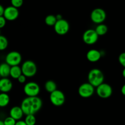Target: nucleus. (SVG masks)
Wrapping results in <instances>:
<instances>
[{
  "mask_svg": "<svg viewBox=\"0 0 125 125\" xmlns=\"http://www.w3.org/2000/svg\"><path fill=\"white\" fill-rule=\"evenodd\" d=\"M12 83L9 78H1L0 80V91L2 93H6L10 91L12 89Z\"/></svg>",
  "mask_w": 125,
  "mask_h": 125,
  "instance_id": "ddd939ff",
  "label": "nucleus"
},
{
  "mask_svg": "<svg viewBox=\"0 0 125 125\" xmlns=\"http://www.w3.org/2000/svg\"><path fill=\"white\" fill-rule=\"evenodd\" d=\"M45 90H46L48 92L51 94V93L53 92L54 91L57 90V85H56V83H55L54 81L51 80H49L45 83Z\"/></svg>",
  "mask_w": 125,
  "mask_h": 125,
  "instance_id": "a211bd4d",
  "label": "nucleus"
},
{
  "mask_svg": "<svg viewBox=\"0 0 125 125\" xmlns=\"http://www.w3.org/2000/svg\"><path fill=\"white\" fill-rule=\"evenodd\" d=\"M4 11H5V8H4V7L2 6V5H1V6H0V17L4 15Z\"/></svg>",
  "mask_w": 125,
  "mask_h": 125,
  "instance_id": "c85d7f7f",
  "label": "nucleus"
},
{
  "mask_svg": "<svg viewBox=\"0 0 125 125\" xmlns=\"http://www.w3.org/2000/svg\"><path fill=\"white\" fill-rule=\"evenodd\" d=\"M54 31L56 32V34H57L58 35H65L69 31V23L65 19L57 20L56 24L54 26Z\"/></svg>",
  "mask_w": 125,
  "mask_h": 125,
  "instance_id": "9b49d317",
  "label": "nucleus"
},
{
  "mask_svg": "<svg viewBox=\"0 0 125 125\" xmlns=\"http://www.w3.org/2000/svg\"><path fill=\"white\" fill-rule=\"evenodd\" d=\"M5 60L6 63L9 65L10 67L19 65L22 60L21 55L17 51H11L6 55Z\"/></svg>",
  "mask_w": 125,
  "mask_h": 125,
  "instance_id": "9d476101",
  "label": "nucleus"
},
{
  "mask_svg": "<svg viewBox=\"0 0 125 125\" xmlns=\"http://www.w3.org/2000/svg\"><path fill=\"white\" fill-rule=\"evenodd\" d=\"M11 4L12 6L18 9L21 7L23 4V0H11Z\"/></svg>",
  "mask_w": 125,
  "mask_h": 125,
  "instance_id": "393cba45",
  "label": "nucleus"
},
{
  "mask_svg": "<svg viewBox=\"0 0 125 125\" xmlns=\"http://www.w3.org/2000/svg\"><path fill=\"white\" fill-rule=\"evenodd\" d=\"M96 92L98 96L101 98L107 99L112 95L113 90L109 84L103 83L96 87Z\"/></svg>",
  "mask_w": 125,
  "mask_h": 125,
  "instance_id": "423d86ee",
  "label": "nucleus"
},
{
  "mask_svg": "<svg viewBox=\"0 0 125 125\" xmlns=\"http://www.w3.org/2000/svg\"><path fill=\"white\" fill-rule=\"evenodd\" d=\"M121 92L124 96H125V84L122 86V89H121Z\"/></svg>",
  "mask_w": 125,
  "mask_h": 125,
  "instance_id": "7c9ffc66",
  "label": "nucleus"
},
{
  "mask_svg": "<svg viewBox=\"0 0 125 125\" xmlns=\"http://www.w3.org/2000/svg\"><path fill=\"white\" fill-rule=\"evenodd\" d=\"M122 75H123V76L125 78V68L123 69V72H122Z\"/></svg>",
  "mask_w": 125,
  "mask_h": 125,
  "instance_id": "473e14b6",
  "label": "nucleus"
},
{
  "mask_svg": "<svg viewBox=\"0 0 125 125\" xmlns=\"http://www.w3.org/2000/svg\"><path fill=\"white\" fill-rule=\"evenodd\" d=\"M15 125H27V124L25 123L24 121L19 120V121H17Z\"/></svg>",
  "mask_w": 125,
  "mask_h": 125,
  "instance_id": "c756f323",
  "label": "nucleus"
},
{
  "mask_svg": "<svg viewBox=\"0 0 125 125\" xmlns=\"http://www.w3.org/2000/svg\"><path fill=\"white\" fill-rule=\"evenodd\" d=\"M24 92L29 97L38 96L40 91V88L39 84L35 82H29L24 85Z\"/></svg>",
  "mask_w": 125,
  "mask_h": 125,
  "instance_id": "20e7f679",
  "label": "nucleus"
},
{
  "mask_svg": "<svg viewBox=\"0 0 125 125\" xmlns=\"http://www.w3.org/2000/svg\"><path fill=\"white\" fill-rule=\"evenodd\" d=\"M6 24V19L3 17H0V28H2L5 26Z\"/></svg>",
  "mask_w": 125,
  "mask_h": 125,
  "instance_id": "bb28decb",
  "label": "nucleus"
},
{
  "mask_svg": "<svg viewBox=\"0 0 125 125\" xmlns=\"http://www.w3.org/2000/svg\"><path fill=\"white\" fill-rule=\"evenodd\" d=\"M95 92V87L89 83H83L78 89V94L83 98H88L94 95Z\"/></svg>",
  "mask_w": 125,
  "mask_h": 125,
  "instance_id": "39448f33",
  "label": "nucleus"
},
{
  "mask_svg": "<svg viewBox=\"0 0 125 125\" xmlns=\"http://www.w3.org/2000/svg\"><path fill=\"white\" fill-rule=\"evenodd\" d=\"M99 35L95 29H89L85 31L83 35V40L85 44L89 45H94L97 42Z\"/></svg>",
  "mask_w": 125,
  "mask_h": 125,
  "instance_id": "1a4fd4ad",
  "label": "nucleus"
},
{
  "mask_svg": "<svg viewBox=\"0 0 125 125\" xmlns=\"http://www.w3.org/2000/svg\"><path fill=\"white\" fill-rule=\"evenodd\" d=\"M57 20L56 16L54 15H48L46 17L45 19V22L46 25L49 26H54L57 22Z\"/></svg>",
  "mask_w": 125,
  "mask_h": 125,
  "instance_id": "412c9836",
  "label": "nucleus"
},
{
  "mask_svg": "<svg viewBox=\"0 0 125 125\" xmlns=\"http://www.w3.org/2000/svg\"><path fill=\"white\" fill-rule=\"evenodd\" d=\"M8 46V41L6 37L3 35L0 36V50L3 51L6 50Z\"/></svg>",
  "mask_w": 125,
  "mask_h": 125,
  "instance_id": "5701e85b",
  "label": "nucleus"
},
{
  "mask_svg": "<svg viewBox=\"0 0 125 125\" xmlns=\"http://www.w3.org/2000/svg\"><path fill=\"white\" fill-rule=\"evenodd\" d=\"M88 81L95 87H97L103 84L104 80V74L100 69L94 68L88 74Z\"/></svg>",
  "mask_w": 125,
  "mask_h": 125,
  "instance_id": "f03ea898",
  "label": "nucleus"
},
{
  "mask_svg": "<svg viewBox=\"0 0 125 125\" xmlns=\"http://www.w3.org/2000/svg\"><path fill=\"white\" fill-rule=\"evenodd\" d=\"M21 74H23V73H22L21 67H19L18 65L11 67L10 76L12 78L17 79Z\"/></svg>",
  "mask_w": 125,
  "mask_h": 125,
  "instance_id": "f3484780",
  "label": "nucleus"
},
{
  "mask_svg": "<svg viewBox=\"0 0 125 125\" xmlns=\"http://www.w3.org/2000/svg\"><path fill=\"white\" fill-rule=\"evenodd\" d=\"M87 59L90 62H98L101 57V53L97 50H90L87 52Z\"/></svg>",
  "mask_w": 125,
  "mask_h": 125,
  "instance_id": "4468645a",
  "label": "nucleus"
},
{
  "mask_svg": "<svg viewBox=\"0 0 125 125\" xmlns=\"http://www.w3.org/2000/svg\"><path fill=\"white\" fill-rule=\"evenodd\" d=\"M19 16V11L18 9L13 6H8L5 8L3 17L8 21H14Z\"/></svg>",
  "mask_w": 125,
  "mask_h": 125,
  "instance_id": "f8f14e48",
  "label": "nucleus"
},
{
  "mask_svg": "<svg viewBox=\"0 0 125 125\" xmlns=\"http://www.w3.org/2000/svg\"><path fill=\"white\" fill-rule=\"evenodd\" d=\"M11 67L7 63H2L0 65V76L2 78H7L10 76Z\"/></svg>",
  "mask_w": 125,
  "mask_h": 125,
  "instance_id": "dca6fc26",
  "label": "nucleus"
},
{
  "mask_svg": "<svg viewBox=\"0 0 125 125\" xmlns=\"http://www.w3.org/2000/svg\"><path fill=\"white\" fill-rule=\"evenodd\" d=\"M118 61L121 65L125 68V52H122L120 54L119 57H118Z\"/></svg>",
  "mask_w": 125,
  "mask_h": 125,
  "instance_id": "a878e982",
  "label": "nucleus"
},
{
  "mask_svg": "<svg viewBox=\"0 0 125 125\" xmlns=\"http://www.w3.org/2000/svg\"><path fill=\"white\" fill-rule=\"evenodd\" d=\"M0 125H5L4 123V122L2 120L0 121Z\"/></svg>",
  "mask_w": 125,
  "mask_h": 125,
  "instance_id": "72a5a7b5",
  "label": "nucleus"
},
{
  "mask_svg": "<svg viewBox=\"0 0 125 125\" xmlns=\"http://www.w3.org/2000/svg\"><path fill=\"white\" fill-rule=\"evenodd\" d=\"M9 114L10 117L14 118L15 120L19 121L23 117L24 113L21 106H14L10 110Z\"/></svg>",
  "mask_w": 125,
  "mask_h": 125,
  "instance_id": "2eb2a0df",
  "label": "nucleus"
},
{
  "mask_svg": "<svg viewBox=\"0 0 125 125\" xmlns=\"http://www.w3.org/2000/svg\"><path fill=\"white\" fill-rule=\"evenodd\" d=\"M106 18V12L101 8H96L92 10L90 14L92 21L95 24H102Z\"/></svg>",
  "mask_w": 125,
  "mask_h": 125,
  "instance_id": "0eeeda50",
  "label": "nucleus"
},
{
  "mask_svg": "<svg viewBox=\"0 0 125 125\" xmlns=\"http://www.w3.org/2000/svg\"><path fill=\"white\" fill-rule=\"evenodd\" d=\"M42 106V101L38 96L25 98L22 101L21 107L26 115H35L39 112Z\"/></svg>",
  "mask_w": 125,
  "mask_h": 125,
  "instance_id": "f257e3e1",
  "label": "nucleus"
},
{
  "mask_svg": "<svg viewBox=\"0 0 125 125\" xmlns=\"http://www.w3.org/2000/svg\"><path fill=\"white\" fill-rule=\"evenodd\" d=\"M24 122L27 125H35L36 123V118L34 115H26Z\"/></svg>",
  "mask_w": 125,
  "mask_h": 125,
  "instance_id": "4be33fe9",
  "label": "nucleus"
},
{
  "mask_svg": "<svg viewBox=\"0 0 125 125\" xmlns=\"http://www.w3.org/2000/svg\"><path fill=\"white\" fill-rule=\"evenodd\" d=\"M17 80H18V81L20 83H21V84H23V83H24L26 82V77L24 74H21V75L17 79Z\"/></svg>",
  "mask_w": 125,
  "mask_h": 125,
  "instance_id": "cd10ccee",
  "label": "nucleus"
},
{
  "mask_svg": "<svg viewBox=\"0 0 125 125\" xmlns=\"http://www.w3.org/2000/svg\"><path fill=\"white\" fill-rule=\"evenodd\" d=\"M50 100L52 104L55 106H61L64 104L65 96L61 90H56L50 94Z\"/></svg>",
  "mask_w": 125,
  "mask_h": 125,
  "instance_id": "6e6552de",
  "label": "nucleus"
},
{
  "mask_svg": "<svg viewBox=\"0 0 125 125\" xmlns=\"http://www.w3.org/2000/svg\"><path fill=\"white\" fill-rule=\"evenodd\" d=\"M95 31L98 34L99 36L104 35L108 31V27L104 24H98L97 26L95 28Z\"/></svg>",
  "mask_w": 125,
  "mask_h": 125,
  "instance_id": "aec40b11",
  "label": "nucleus"
},
{
  "mask_svg": "<svg viewBox=\"0 0 125 125\" xmlns=\"http://www.w3.org/2000/svg\"><path fill=\"white\" fill-rule=\"evenodd\" d=\"M21 70L23 74L26 78H31L36 74L37 68L35 62L32 61H26L22 64Z\"/></svg>",
  "mask_w": 125,
  "mask_h": 125,
  "instance_id": "7ed1b4c3",
  "label": "nucleus"
},
{
  "mask_svg": "<svg viewBox=\"0 0 125 125\" xmlns=\"http://www.w3.org/2000/svg\"><path fill=\"white\" fill-rule=\"evenodd\" d=\"M10 102V97L6 93H1L0 94V106L4 107L7 106Z\"/></svg>",
  "mask_w": 125,
  "mask_h": 125,
  "instance_id": "6ab92c4d",
  "label": "nucleus"
},
{
  "mask_svg": "<svg viewBox=\"0 0 125 125\" xmlns=\"http://www.w3.org/2000/svg\"><path fill=\"white\" fill-rule=\"evenodd\" d=\"M56 18H57V20H60L63 19V18H62V15H60V14L57 15H56Z\"/></svg>",
  "mask_w": 125,
  "mask_h": 125,
  "instance_id": "2f4dec72",
  "label": "nucleus"
},
{
  "mask_svg": "<svg viewBox=\"0 0 125 125\" xmlns=\"http://www.w3.org/2000/svg\"><path fill=\"white\" fill-rule=\"evenodd\" d=\"M5 125H15L17 121L11 117H8L3 121Z\"/></svg>",
  "mask_w": 125,
  "mask_h": 125,
  "instance_id": "b1692460",
  "label": "nucleus"
}]
</instances>
